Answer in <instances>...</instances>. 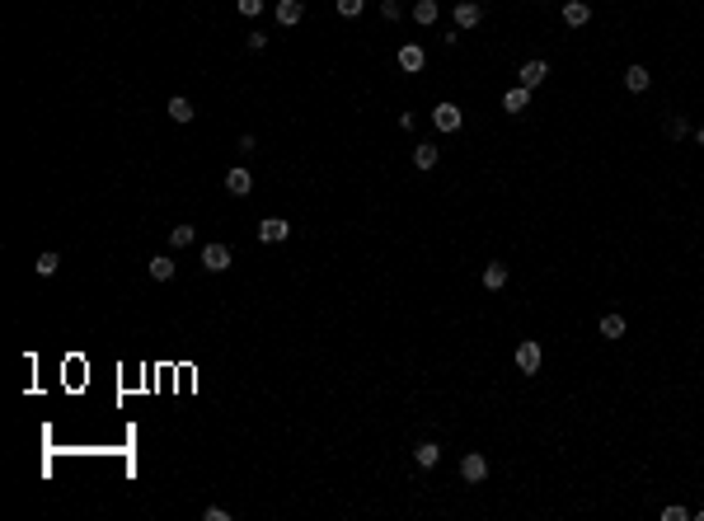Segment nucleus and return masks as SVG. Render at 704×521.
I'll return each instance as SVG.
<instances>
[{"instance_id":"nucleus-1","label":"nucleus","mask_w":704,"mask_h":521,"mask_svg":"<svg viewBox=\"0 0 704 521\" xmlns=\"http://www.w3.org/2000/svg\"><path fill=\"white\" fill-rule=\"evenodd\" d=\"M432 127H437V132H455V127H460V104L441 99L437 109H432Z\"/></svg>"},{"instance_id":"nucleus-20","label":"nucleus","mask_w":704,"mask_h":521,"mask_svg":"<svg viewBox=\"0 0 704 521\" xmlns=\"http://www.w3.org/2000/svg\"><path fill=\"white\" fill-rule=\"evenodd\" d=\"M502 282H507V268H502V263H488V268H484V286H488V291H498Z\"/></svg>"},{"instance_id":"nucleus-7","label":"nucleus","mask_w":704,"mask_h":521,"mask_svg":"<svg viewBox=\"0 0 704 521\" xmlns=\"http://www.w3.org/2000/svg\"><path fill=\"white\" fill-rule=\"evenodd\" d=\"M226 193H230V197H249L254 193V174L249 169H230L226 174Z\"/></svg>"},{"instance_id":"nucleus-18","label":"nucleus","mask_w":704,"mask_h":521,"mask_svg":"<svg viewBox=\"0 0 704 521\" xmlns=\"http://www.w3.org/2000/svg\"><path fill=\"white\" fill-rule=\"evenodd\" d=\"M193 239H198V230H193V225H174V230H170V249H188Z\"/></svg>"},{"instance_id":"nucleus-17","label":"nucleus","mask_w":704,"mask_h":521,"mask_svg":"<svg viewBox=\"0 0 704 521\" xmlns=\"http://www.w3.org/2000/svg\"><path fill=\"white\" fill-rule=\"evenodd\" d=\"M413 165H418V169H432V165H437V146H432V141L413 146Z\"/></svg>"},{"instance_id":"nucleus-10","label":"nucleus","mask_w":704,"mask_h":521,"mask_svg":"<svg viewBox=\"0 0 704 521\" xmlns=\"http://www.w3.org/2000/svg\"><path fill=\"white\" fill-rule=\"evenodd\" d=\"M479 19H484V5H479V0H460V5H455V24H460V29H474Z\"/></svg>"},{"instance_id":"nucleus-12","label":"nucleus","mask_w":704,"mask_h":521,"mask_svg":"<svg viewBox=\"0 0 704 521\" xmlns=\"http://www.w3.org/2000/svg\"><path fill=\"white\" fill-rule=\"evenodd\" d=\"M526 104H531V90H526V85H512V90L502 95V109L507 113H526Z\"/></svg>"},{"instance_id":"nucleus-21","label":"nucleus","mask_w":704,"mask_h":521,"mask_svg":"<svg viewBox=\"0 0 704 521\" xmlns=\"http://www.w3.org/2000/svg\"><path fill=\"white\" fill-rule=\"evenodd\" d=\"M33 268L43 272V277H52V272L62 268V258H57V253H52V249H43V253H38V263H33Z\"/></svg>"},{"instance_id":"nucleus-29","label":"nucleus","mask_w":704,"mask_h":521,"mask_svg":"<svg viewBox=\"0 0 704 521\" xmlns=\"http://www.w3.org/2000/svg\"><path fill=\"white\" fill-rule=\"evenodd\" d=\"M244 43H249V52H263V48H268V33H258V29H254L249 38H244Z\"/></svg>"},{"instance_id":"nucleus-5","label":"nucleus","mask_w":704,"mask_h":521,"mask_svg":"<svg viewBox=\"0 0 704 521\" xmlns=\"http://www.w3.org/2000/svg\"><path fill=\"white\" fill-rule=\"evenodd\" d=\"M540 362H545L540 343H516V366H521L526 376H535V371H540Z\"/></svg>"},{"instance_id":"nucleus-2","label":"nucleus","mask_w":704,"mask_h":521,"mask_svg":"<svg viewBox=\"0 0 704 521\" xmlns=\"http://www.w3.org/2000/svg\"><path fill=\"white\" fill-rule=\"evenodd\" d=\"M287 235H291V221H282V216H263L258 221V239L263 244H282Z\"/></svg>"},{"instance_id":"nucleus-28","label":"nucleus","mask_w":704,"mask_h":521,"mask_svg":"<svg viewBox=\"0 0 704 521\" xmlns=\"http://www.w3.org/2000/svg\"><path fill=\"white\" fill-rule=\"evenodd\" d=\"M380 15H385V19H390V24H394V19L404 15V5H399V0H385V5H380Z\"/></svg>"},{"instance_id":"nucleus-4","label":"nucleus","mask_w":704,"mask_h":521,"mask_svg":"<svg viewBox=\"0 0 704 521\" xmlns=\"http://www.w3.org/2000/svg\"><path fill=\"white\" fill-rule=\"evenodd\" d=\"M202 268L207 272H226L230 268V244H202Z\"/></svg>"},{"instance_id":"nucleus-14","label":"nucleus","mask_w":704,"mask_h":521,"mask_svg":"<svg viewBox=\"0 0 704 521\" xmlns=\"http://www.w3.org/2000/svg\"><path fill=\"white\" fill-rule=\"evenodd\" d=\"M413 460H418L422 470H432V465L441 460V446L437 442H418V446H413Z\"/></svg>"},{"instance_id":"nucleus-6","label":"nucleus","mask_w":704,"mask_h":521,"mask_svg":"<svg viewBox=\"0 0 704 521\" xmlns=\"http://www.w3.org/2000/svg\"><path fill=\"white\" fill-rule=\"evenodd\" d=\"M272 15H277L282 29H296L301 19H305V5H301V0H277V10H272Z\"/></svg>"},{"instance_id":"nucleus-16","label":"nucleus","mask_w":704,"mask_h":521,"mask_svg":"<svg viewBox=\"0 0 704 521\" xmlns=\"http://www.w3.org/2000/svg\"><path fill=\"white\" fill-rule=\"evenodd\" d=\"M151 277H156V282H170L174 277V258L170 253H156V258H151Z\"/></svg>"},{"instance_id":"nucleus-8","label":"nucleus","mask_w":704,"mask_h":521,"mask_svg":"<svg viewBox=\"0 0 704 521\" xmlns=\"http://www.w3.org/2000/svg\"><path fill=\"white\" fill-rule=\"evenodd\" d=\"M545 76H549V66L540 62V57H535V62H526L521 71H516V85H526V90H535V85H540Z\"/></svg>"},{"instance_id":"nucleus-22","label":"nucleus","mask_w":704,"mask_h":521,"mask_svg":"<svg viewBox=\"0 0 704 521\" xmlns=\"http://www.w3.org/2000/svg\"><path fill=\"white\" fill-rule=\"evenodd\" d=\"M620 333H625V319H620V315L601 319V338H620Z\"/></svg>"},{"instance_id":"nucleus-27","label":"nucleus","mask_w":704,"mask_h":521,"mask_svg":"<svg viewBox=\"0 0 704 521\" xmlns=\"http://www.w3.org/2000/svg\"><path fill=\"white\" fill-rule=\"evenodd\" d=\"M202 521H230V512H226V507H216V503H212V507H202Z\"/></svg>"},{"instance_id":"nucleus-23","label":"nucleus","mask_w":704,"mask_h":521,"mask_svg":"<svg viewBox=\"0 0 704 521\" xmlns=\"http://www.w3.org/2000/svg\"><path fill=\"white\" fill-rule=\"evenodd\" d=\"M333 5H338V15H343V19H357L361 10H366V0H333Z\"/></svg>"},{"instance_id":"nucleus-24","label":"nucleus","mask_w":704,"mask_h":521,"mask_svg":"<svg viewBox=\"0 0 704 521\" xmlns=\"http://www.w3.org/2000/svg\"><path fill=\"white\" fill-rule=\"evenodd\" d=\"M235 10H240L244 19H258L263 15V0H235Z\"/></svg>"},{"instance_id":"nucleus-3","label":"nucleus","mask_w":704,"mask_h":521,"mask_svg":"<svg viewBox=\"0 0 704 521\" xmlns=\"http://www.w3.org/2000/svg\"><path fill=\"white\" fill-rule=\"evenodd\" d=\"M460 479H465V484H484L488 479V460L479 456V451H469V456L460 460Z\"/></svg>"},{"instance_id":"nucleus-9","label":"nucleus","mask_w":704,"mask_h":521,"mask_svg":"<svg viewBox=\"0 0 704 521\" xmlns=\"http://www.w3.org/2000/svg\"><path fill=\"white\" fill-rule=\"evenodd\" d=\"M165 113H170V118H174V123H179V127H184V123H193V118H198V109H193V99H184V95H174L170 104H165Z\"/></svg>"},{"instance_id":"nucleus-15","label":"nucleus","mask_w":704,"mask_h":521,"mask_svg":"<svg viewBox=\"0 0 704 521\" xmlns=\"http://www.w3.org/2000/svg\"><path fill=\"white\" fill-rule=\"evenodd\" d=\"M422 62H427V57H422L418 43H404V48H399V66H404V71H422Z\"/></svg>"},{"instance_id":"nucleus-19","label":"nucleus","mask_w":704,"mask_h":521,"mask_svg":"<svg viewBox=\"0 0 704 521\" xmlns=\"http://www.w3.org/2000/svg\"><path fill=\"white\" fill-rule=\"evenodd\" d=\"M413 19H418V24H437V0H418V5H413Z\"/></svg>"},{"instance_id":"nucleus-13","label":"nucleus","mask_w":704,"mask_h":521,"mask_svg":"<svg viewBox=\"0 0 704 521\" xmlns=\"http://www.w3.org/2000/svg\"><path fill=\"white\" fill-rule=\"evenodd\" d=\"M648 80H653V76H648V66H629V71H625V90H629V95H643V90H648Z\"/></svg>"},{"instance_id":"nucleus-11","label":"nucleus","mask_w":704,"mask_h":521,"mask_svg":"<svg viewBox=\"0 0 704 521\" xmlns=\"http://www.w3.org/2000/svg\"><path fill=\"white\" fill-rule=\"evenodd\" d=\"M587 19H592V5H587V0H568V5H563V24H568V29H582Z\"/></svg>"},{"instance_id":"nucleus-25","label":"nucleus","mask_w":704,"mask_h":521,"mask_svg":"<svg viewBox=\"0 0 704 521\" xmlns=\"http://www.w3.org/2000/svg\"><path fill=\"white\" fill-rule=\"evenodd\" d=\"M686 132H690V127H686V118H667V137H672V141H681Z\"/></svg>"},{"instance_id":"nucleus-26","label":"nucleus","mask_w":704,"mask_h":521,"mask_svg":"<svg viewBox=\"0 0 704 521\" xmlns=\"http://www.w3.org/2000/svg\"><path fill=\"white\" fill-rule=\"evenodd\" d=\"M662 521H690V512H686V507H662Z\"/></svg>"}]
</instances>
